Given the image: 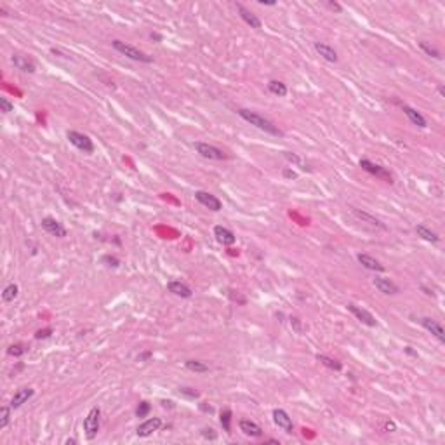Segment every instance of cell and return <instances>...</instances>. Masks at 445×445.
<instances>
[{
    "instance_id": "6da1fadb",
    "label": "cell",
    "mask_w": 445,
    "mask_h": 445,
    "mask_svg": "<svg viewBox=\"0 0 445 445\" xmlns=\"http://www.w3.org/2000/svg\"><path fill=\"white\" fill-rule=\"evenodd\" d=\"M240 117H242L245 122H249L250 125H254V127H258L259 131L266 132V134H271V136H282V131L275 125L271 120L264 119L263 115H259V113H256V111H250V110H245V108H242V110L237 111Z\"/></svg>"
},
{
    "instance_id": "7a4b0ae2",
    "label": "cell",
    "mask_w": 445,
    "mask_h": 445,
    "mask_svg": "<svg viewBox=\"0 0 445 445\" xmlns=\"http://www.w3.org/2000/svg\"><path fill=\"white\" fill-rule=\"evenodd\" d=\"M111 45H113V49H115L117 52H120L122 56H125V58H129V60H132V61H139V63H151V61H153V58L148 56L146 52L139 51L138 47H134V45H131V44H125L122 40H113Z\"/></svg>"
},
{
    "instance_id": "3957f363",
    "label": "cell",
    "mask_w": 445,
    "mask_h": 445,
    "mask_svg": "<svg viewBox=\"0 0 445 445\" xmlns=\"http://www.w3.org/2000/svg\"><path fill=\"white\" fill-rule=\"evenodd\" d=\"M100 416H101L100 407H92L87 416H85V419H83V431H85L87 440H94L98 437V431H100Z\"/></svg>"
},
{
    "instance_id": "277c9868",
    "label": "cell",
    "mask_w": 445,
    "mask_h": 445,
    "mask_svg": "<svg viewBox=\"0 0 445 445\" xmlns=\"http://www.w3.org/2000/svg\"><path fill=\"white\" fill-rule=\"evenodd\" d=\"M68 141L77 148V150L83 151V153H92L94 151V143L89 136L82 134V132H77V131H68L66 134Z\"/></svg>"
},
{
    "instance_id": "5b68a950",
    "label": "cell",
    "mask_w": 445,
    "mask_h": 445,
    "mask_svg": "<svg viewBox=\"0 0 445 445\" xmlns=\"http://www.w3.org/2000/svg\"><path fill=\"white\" fill-rule=\"evenodd\" d=\"M360 167L365 172H369V174H372V176H376V178L383 179V181H386V183H393V176H391V172L386 171V167L379 165V163L370 162L369 159H362L360 160Z\"/></svg>"
},
{
    "instance_id": "8992f818",
    "label": "cell",
    "mask_w": 445,
    "mask_h": 445,
    "mask_svg": "<svg viewBox=\"0 0 445 445\" xmlns=\"http://www.w3.org/2000/svg\"><path fill=\"white\" fill-rule=\"evenodd\" d=\"M195 148H197V151L207 160H226L228 159L226 153H224L221 148L214 146V144L202 143V141H200V143H195Z\"/></svg>"
},
{
    "instance_id": "52a82bcc",
    "label": "cell",
    "mask_w": 445,
    "mask_h": 445,
    "mask_svg": "<svg viewBox=\"0 0 445 445\" xmlns=\"http://www.w3.org/2000/svg\"><path fill=\"white\" fill-rule=\"evenodd\" d=\"M195 199H197L199 203H202L203 207H207V209H211V211H214V212H219L222 209L221 200H219L216 195L209 193V191H202V190L195 191Z\"/></svg>"
},
{
    "instance_id": "ba28073f",
    "label": "cell",
    "mask_w": 445,
    "mask_h": 445,
    "mask_svg": "<svg viewBox=\"0 0 445 445\" xmlns=\"http://www.w3.org/2000/svg\"><path fill=\"white\" fill-rule=\"evenodd\" d=\"M348 311H350V313L353 315L357 320H360L362 324H365V325H369V327H376V325H378V320H376V317H374L370 311H367L365 308H360V306L350 303V304H348Z\"/></svg>"
},
{
    "instance_id": "9c48e42d",
    "label": "cell",
    "mask_w": 445,
    "mask_h": 445,
    "mask_svg": "<svg viewBox=\"0 0 445 445\" xmlns=\"http://www.w3.org/2000/svg\"><path fill=\"white\" fill-rule=\"evenodd\" d=\"M160 426H162V419H160V417H150V419H146V421L141 423V425L138 426L136 435H138L139 438H146V437H150V435L155 433V431H159Z\"/></svg>"
},
{
    "instance_id": "30bf717a",
    "label": "cell",
    "mask_w": 445,
    "mask_h": 445,
    "mask_svg": "<svg viewBox=\"0 0 445 445\" xmlns=\"http://www.w3.org/2000/svg\"><path fill=\"white\" fill-rule=\"evenodd\" d=\"M40 224H42V228H44L47 233H51L52 237H58V239H64V237H66V228H64L58 219L44 218L40 221Z\"/></svg>"
},
{
    "instance_id": "8fae6325",
    "label": "cell",
    "mask_w": 445,
    "mask_h": 445,
    "mask_svg": "<svg viewBox=\"0 0 445 445\" xmlns=\"http://www.w3.org/2000/svg\"><path fill=\"white\" fill-rule=\"evenodd\" d=\"M419 324H421L423 327H425L428 332H431L435 336V338L438 339L440 343H445V330L444 327L440 325V324L435 320V318H429V317H421L419 318Z\"/></svg>"
},
{
    "instance_id": "7c38bea8",
    "label": "cell",
    "mask_w": 445,
    "mask_h": 445,
    "mask_svg": "<svg viewBox=\"0 0 445 445\" xmlns=\"http://www.w3.org/2000/svg\"><path fill=\"white\" fill-rule=\"evenodd\" d=\"M273 423L278 426L280 429H283L285 433H292L294 431V425H292V419L290 416L285 412L283 409H275L273 410Z\"/></svg>"
},
{
    "instance_id": "4fadbf2b",
    "label": "cell",
    "mask_w": 445,
    "mask_h": 445,
    "mask_svg": "<svg viewBox=\"0 0 445 445\" xmlns=\"http://www.w3.org/2000/svg\"><path fill=\"white\" fill-rule=\"evenodd\" d=\"M374 287L379 290V292H383V294L386 296H393V294H398L400 292V289H398L397 283H393L389 278H384V277H376L372 280Z\"/></svg>"
},
{
    "instance_id": "5bb4252c",
    "label": "cell",
    "mask_w": 445,
    "mask_h": 445,
    "mask_svg": "<svg viewBox=\"0 0 445 445\" xmlns=\"http://www.w3.org/2000/svg\"><path fill=\"white\" fill-rule=\"evenodd\" d=\"M12 64L18 68V70H21L23 73H35V63H33L28 56H23V54H14L11 58Z\"/></svg>"
},
{
    "instance_id": "9a60e30c",
    "label": "cell",
    "mask_w": 445,
    "mask_h": 445,
    "mask_svg": "<svg viewBox=\"0 0 445 445\" xmlns=\"http://www.w3.org/2000/svg\"><path fill=\"white\" fill-rule=\"evenodd\" d=\"M239 428L243 435H247V437H250V438H259L263 435L261 426H259L258 423L250 421V419H240Z\"/></svg>"
},
{
    "instance_id": "2e32d148",
    "label": "cell",
    "mask_w": 445,
    "mask_h": 445,
    "mask_svg": "<svg viewBox=\"0 0 445 445\" xmlns=\"http://www.w3.org/2000/svg\"><path fill=\"white\" fill-rule=\"evenodd\" d=\"M315 51L322 56L325 61H329V63H338L339 58H338L336 49L330 47V45L325 44V42H315Z\"/></svg>"
},
{
    "instance_id": "e0dca14e",
    "label": "cell",
    "mask_w": 445,
    "mask_h": 445,
    "mask_svg": "<svg viewBox=\"0 0 445 445\" xmlns=\"http://www.w3.org/2000/svg\"><path fill=\"white\" fill-rule=\"evenodd\" d=\"M35 395V389L33 388H21V389H18L16 393H14V397H12V400H11V407L12 409H20L23 404H26L30 398Z\"/></svg>"
},
{
    "instance_id": "ac0fdd59",
    "label": "cell",
    "mask_w": 445,
    "mask_h": 445,
    "mask_svg": "<svg viewBox=\"0 0 445 445\" xmlns=\"http://www.w3.org/2000/svg\"><path fill=\"white\" fill-rule=\"evenodd\" d=\"M402 111H404V113H405V115H407V119H409L410 122H412L414 125H416V127H419V129H425L426 125H428V123H426V119L421 115V113H419V111L416 110V108L409 106V104H404V106H402Z\"/></svg>"
},
{
    "instance_id": "d6986e66",
    "label": "cell",
    "mask_w": 445,
    "mask_h": 445,
    "mask_svg": "<svg viewBox=\"0 0 445 445\" xmlns=\"http://www.w3.org/2000/svg\"><path fill=\"white\" fill-rule=\"evenodd\" d=\"M214 237L219 243H222V245H233L235 240H237L233 231L228 230V228H224V226H214Z\"/></svg>"
},
{
    "instance_id": "ffe728a7",
    "label": "cell",
    "mask_w": 445,
    "mask_h": 445,
    "mask_svg": "<svg viewBox=\"0 0 445 445\" xmlns=\"http://www.w3.org/2000/svg\"><path fill=\"white\" fill-rule=\"evenodd\" d=\"M237 9H239V12H240V18H242V20L245 21V23L249 24L250 28H254V30H259V28L263 26L261 20H259V18L256 16L254 12H250L247 7H243L242 4H237Z\"/></svg>"
},
{
    "instance_id": "44dd1931",
    "label": "cell",
    "mask_w": 445,
    "mask_h": 445,
    "mask_svg": "<svg viewBox=\"0 0 445 445\" xmlns=\"http://www.w3.org/2000/svg\"><path fill=\"white\" fill-rule=\"evenodd\" d=\"M167 289H169V292H172L174 296H179V298H184V299L193 296L190 287L183 282H178V280H172V282L167 283Z\"/></svg>"
},
{
    "instance_id": "7402d4cb",
    "label": "cell",
    "mask_w": 445,
    "mask_h": 445,
    "mask_svg": "<svg viewBox=\"0 0 445 445\" xmlns=\"http://www.w3.org/2000/svg\"><path fill=\"white\" fill-rule=\"evenodd\" d=\"M357 259H358V263H360L362 266L367 268V270H370V271H384V266H383L381 263H379L376 258H372V256H369V254H358Z\"/></svg>"
},
{
    "instance_id": "603a6c76",
    "label": "cell",
    "mask_w": 445,
    "mask_h": 445,
    "mask_svg": "<svg viewBox=\"0 0 445 445\" xmlns=\"http://www.w3.org/2000/svg\"><path fill=\"white\" fill-rule=\"evenodd\" d=\"M353 214H355V218H358L360 221H365L369 226H372V228H378V230H386V226L383 224L379 219H376L374 216H370V214H367V212H364V211H360V209H353Z\"/></svg>"
},
{
    "instance_id": "cb8c5ba5",
    "label": "cell",
    "mask_w": 445,
    "mask_h": 445,
    "mask_svg": "<svg viewBox=\"0 0 445 445\" xmlns=\"http://www.w3.org/2000/svg\"><path fill=\"white\" fill-rule=\"evenodd\" d=\"M416 233L419 235L423 240H426V242H431V243H438V242H440V237H438V235L435 233L431 228L426 226V224H417V226H416Z\"/></svg>"
},
{
    "instance_id": "d4e9b609",
    "label": "cell",
    "mask_w": 445,
    "mask_h": 445,
    "mask_svg": "<svg viewBox=\"0 0 445 445\" xmlns=\"http://www.w3.org/2000/svg\"><path fill=\"white\" fill-rule=\"evenodd\" d=\"M283 157H285V160H289L290 163H294V165H298L299 169H303V171L311 172L310 163L306 162V160L303 159V157H299L298 153H290V151H283Z\"/></svg>"
},
{
    "instance_id": "484cf974",
    "label": "cell",
    "mask_w": 445,
    "mask_h": 445,
    "mask_svg": "<svg viewBox=\"0 0 445 445\" xmlns=\"http://www.w3.org/2000/svg\"><path fill=\"white\" fill-rule=\"evenodd\" d=\"M268 91H270L271 94L278 96V98H283V96H287L289 89H287L285 83L280 82V80H270V83H268Z\"/></svg>"
},
{
    "instance_id": "4316f807",
    "label": "cell",
    "mask_w": 445,
    "mask_h": 445,
    "mask_svg": "<svg viewBox=\"0 0 445 445\" xmlns=\"http://www.w3.org/2000/svg\"><path fill=\"white\" fill-rule=\"evenodd\" d=\"M18 294H20V287H18L16 283H9V285L4 289V292H2V299H4L5 303H12L18 298Z\"/></svg>"
},
{
    "instance_id": "83f0119b",
    "label": "cell",
    "mask_w": 445,
    "mask_h": 445,
    "mask_svg": "<svg viewBox=\"0 0 445 445\" xmlns=\"http://www.w3.org/2000/svg\"><path fill=\"white\" fill-rule=\"evenodd\" d=\"M184 367H186L188 370H191V372H199V374L209 372V365L199 360H186L184 362Z\"/></svg>"
},
{
    "instance_id": "f1b7e54d",
    "label": "cell",
    "mask_w": 445,
    "mask_h": 445,
    "mask_svg": "<svg viewBox=\"0 0 445 445\" xmlns=\"http://www.w3.org/2000/svg\"><path fill=\"white\" fill-rule=\"evenodd\" d=\"M317 360L320 362V364H324V365H325V367H329V369H332V370H338V372L343 369L341 362L334 360V358H330V357H325V355H317Z\"/></svg>"
},
{
    "instance_id": "f546056e",
    "label": "cell",
    "mask_w": 445,
    "mask_h": 445,
    "mask_svg": "<svg viewBox=\"0 0 445 445\" xmlns=\"http://www.w3.org/2000/svg\"><path fill=\"white\" fill-rule=\"evenodd\" d=\"M11 409L12 407L4 405L0 409V429H5L11 423Z\"/></svg>"
},
{
    "instance_id": "4dcf8cb0",
    "label": "cell",
    "mask_w": 445,
    "mask_h": 445,
    "mask_svg": "<svg viewBox=\"0 0 445 445\" xmlns=\"http://www.w3.org/2000/svg\"><path fill=\"white\" fill-rule=\"evenodd\" d=\"M221 426L226 433H231V410L224 409L221 412Z\"/></svg>"
},
{
    "instance_id": "1f68e13d",
    "label": "cell",
    "mask_w": 445,
    "mask_h": 445,
    "mask_svg": "<svg viewBox=\"0 0 445 445\" xmlns=\"http://www.w3.org/2000/svg\"><path fill=\"white\" fill-rule=\"evenodd\" d=\"M419 47H421L423 52H426V54L429 56V58H435V60H442V54L437 51L435 47H431V45H428L426 42H419Z\"/></svg>"
},
{
    "instance_id": "d6a6232c",
    "label": "cell",
    "mask_w": 445,
    "mask_h": 445,
    "mask_svg": "<svg viewBox=\"0 0 445 445\" xmlns=\"http://www.w3.org/2000/svg\"><path fill=\"white\" fill-rule=\"evenodd\" d=\"M151 410V405L148 402H141L138 407H136V417H146Z\"/></svg>"
},
{
    "instance_id": "836d02e7",
    "label": "cell",
    "mask_w": 445,
    "mask_h": 445,
    "mask_svg": "<svg viewBox=\"0 0 445 445\" xmlns=\"http://www.w3.org/2000/svg\"><path fill=\"white\" fill-rule=\"evenodd\" d=\"M179 395H183V397L190 398V400H197V398L200 397L199 391L193 388H179Z\"/></svg>"
},
{
    "instance_id": "e575fe53",
    "label": "cell",
    "mask_w": 445,
    "mask_h": 445,
    "mask_svg": "<svg viewBox=\"0 0 445 445\" xmlns=\"http://www.w3.org/2000/svg\"><path fill=\"white\" fill-rule=\"evenodd\" d=\"M0 110L4 111V113H11V111L14 110V104H12L7 98H0Z\"/></svg>"
},
{
    "instance_id": "d590c367",
    "label": "cell",
    "mask_w": 445,
    "mask_h": 445,
    "mask_svg": "<svg viewBox=\"0 0 445 445\" xmlns=\"http://www.w3.org/2000/svg\"><path fill=\"white\" fill-rule=\"evenodd\" d=\"M7 353L11 355V357H21V355L24 353V350L21 344H12V346H9Z\"/></svg>"
},
{
    "instance_id": "8d00e7d4",
    "label": "cell",
    "mask_w": 445,
    "mask_h": 445,
    "mask_svg": "<svg viewBox=\"0 0 445 445\" xmlns=\"http://www.w3.org/2000/svg\"><path fill=\"white\" fill-rule=\"evenodd\" d=\"M103 261H104V263H108V266H113V268L119 266V259L113 258V256H104Z\"/></svg>"
},
{
    "instance_id": "74e56055",
    "label": "cell",
    "mask_w": 445,
    "mask_h": 445,
    "mask_svg": "<svg viewBox=\"0 0 445 445\" xmlns=\"http://www.w3.org/2000/svg\"><path fill=\"white\" fill-rule=\"evenodd\" d=\"M52 334V330L51 329H44V330H39V332L35 334V339H45V338H49Z\"/></svg>"
},
{
    "instance_id": "f35d334b",
    "label": "cell",
    "mask_w": 445,
    "mask_h": 445,
    "mask_svg": "<svg viewBox=\"0 0 445 445\" xmlns=\"http://www.w3.org/2000/svg\"><path fill=\"white\" fill-rule=\"evenodd\" d=\"M384 429L391 433V431H395V429H397V425H395L393 421H386V423H384Z\"/></svg>"
},
{
    "instance_id": "ab89813d",
    "label": "cell",
    "mask_w": 445,
    "mask_h": 445,
    "mask_svg": "<svg viewBox=\"0 0 445 445\" xmlns=\"http://www.w3.org/2000/svg\"><path fill=\"white\" fill-rule=\"evenodd\" d=\"M212 431H214V429H203V433H202V435H203V437H207V438H211V440H214V438H216V433H212Z\"/></svg>"
},
{
    "instance_id": "60d3db41",
    "label": "cell",
    "mask_w": 445,
    "mask_h": 445,
    "mask_svg": "<svg viewBox=\"0 0 445 445\" xmlns=\"http://www.w3.org/2000/svg\"><path fill=\"white\" fill-rule=\"evenodd\" d=\"M327 5H329V7H330V9H334V11H338V12H339V11H341V9H343V7H341V5H339V4H336V2H329V4H327Z\"/></svg>"
},
{
    "instance_id": "b9f144b4",
    "label": "cell",
    "mask_w": 445,
    "mask_h": 445,
    "mask_svg": "<svg viewBox=\"0 0 445 445\" xmlns=\"http://www.w3.org/2000/svg\"><path fill=\"white\" fill-rule=\"evenodd\" d=\"M283 176H285V178H289V179H294L296 178V172L294 171H285V172H283Z\"/></svg>"
},
{
    "instance_id": "7bdbcfd3",
    "label": "cell",
    "mask_w": 445,
    "mask_h": 445,
    "mask_svg": "<svg viewBox=\"0 0 445 445\" xmlns=\"http://www.w3.org/2000/svg\"><path fill=\"white\" fill-rule=\"evenodd\" d=\"M259 5H270V7H273V5H277V2H264V0H259Z\"/></svg>"
},
{
    "instance_id": "ee69618b",
    "label": "cell",
    "mask_w": 445,
    "mask_h": 445,
    "mask_svg": "<svg viewBox=\"0 0 445 445\" xmlns=\"http://www.w3.org/2000/svg\"><path fill=\"white\" fill-rule=\"evenodd\" d=\"M438 92H440V96H445V89H444V85H440V87H438Z\"/></svg>"
},
{
    "instance_id": "f6af8a7d",
    "label": "cell",
    "mask_w": 445,
    "mask_h": 445,
    "mask_svg": "<svg viewBox=\"0 0 445 445\" xmlns=\"http://www.w3.org/2000/svg\"><path fill=\"white\" fill-rule=\"evenodd\" d=\"M64 444H66V445H70V444H72V445H73V444H77V440H73V438H72V440H66V442H64Z\"/></svg>"
}]
</instances>
